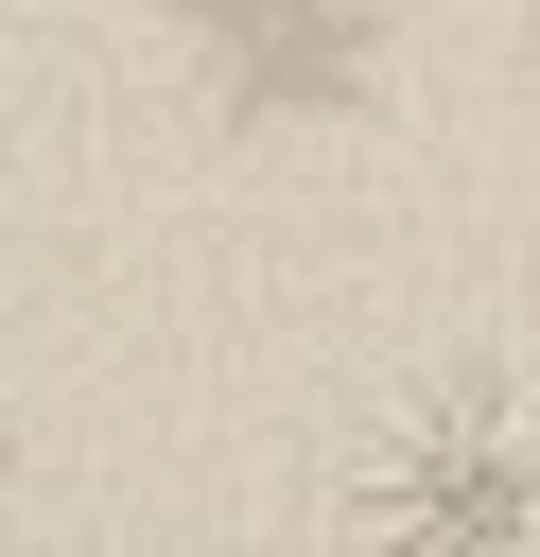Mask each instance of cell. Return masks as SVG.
Wrapping results in <instances>:
<instances>
[{"mask_svg":"<svg viewBox=\"0 0 540 557\" xmlns=\"http://www.w3.org/2000/svg\"><path fill=\"white\" fill-rule=\"evenodd\" d=\"M331 557H540V366L401 383L331 470Z\"/></svg>","mask_w":540,"mask_h":557,"instance_id":"cell-1","label":"cell"},{"mask_svg":"<svg viewBox=\"0 0 540 557\" xmlns=\"http://www.w3.org/2000/svg\"><path fill=\"white\" fill-rule=\"evenodd\" d=\"M0 35H17V0H0Z\"/></svg>","mask_w":540,"mask_h":557,"instance_id":"cell-3","label":"cell"},{"mask_svg":"<svg viewBox=\"0 0 540 557\" xmlns=\"http://www.w3.org/2000/svg\"><path fill=\"white\" fill-rule=\"evenodd\" d=\"M0 470H17V435H0Z\"/></svg>","mask_w":540,"mask_h":557,"instance_id":"cell-2","label":"cell"}]
</instances>
